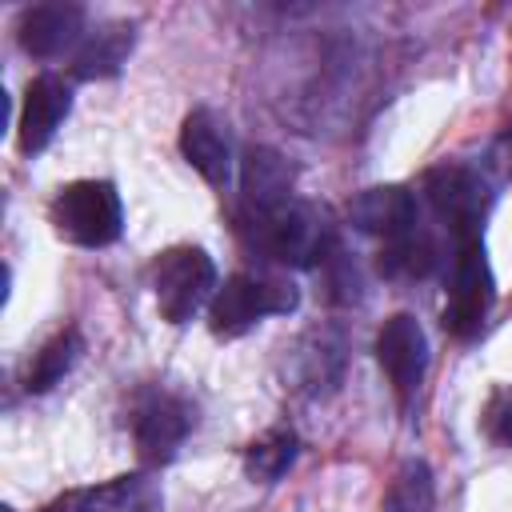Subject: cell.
Returning a JSON list of instances; mask_svg holds the SVG:
<instances>
[{
  "label": "cell",
  "instance_id": "obj_1",
  "mask_svg": "<svg viewBox=\"0 0 512 512\" xmlns=\"http://www.w3.org/2000/svg\"><path fill=\"white\" fill-rule=\"evenodd\" d=\"M240 224H244L248 240L268 260L288 264V268H312L328 252L324 220L308 204H300L296 196L276 204V208H264V212H240Z\"/></svg>",
  "mask_w": 512,
  "mask_h": 512
},
{
  "label": "cell",
  "instance_id": "obj_2",
  "mask_svg": "<svg viewBox=\"0 0 512 512\" xmlns=\"http://www.w3.org/2000/svg\"><path fill=\"white\" fill-rule=\"evenodd\" d=\"M52 228L76 248H108L124 232V204L112 180H72L52 200Z\"/></svg>",
  "mask_w": 512,
  "mask_h": 512
},
{
  "label": "cell",
  "instance_id": "obj_3",
  "mask_svg": "<svg viewBox=\"0 0 512 512\" xmlns=\"http://www.w3.org/2000/svg\"><path fill=\"white\" fill-rule=\"evenodd\" d=\"M296 288L284 276H264V272H236L228 276L212 304H208V328L220 340H236L248 328H256L264 316H284L296 308Z\"/></svg>",
  "mask_w": 512,
  "mask_h": 512
},
{
  "label": "cell",
  "instance_id": "obj_4",
  "mask_svg": "<svg viewBox=\"0 0 512 512\" xmlns=\"http://www.w3.org/2000/svg\"><path fill=\"white\" fill-rule=\"evenodd\" d=\"M152 288H156V308L168 324H188L204 304L216 296V264L204 248L180 244L156 256L152 264Z\"/></svg>",
  "mask_w": 512,
  "mask_h": 512
},
{
  "label": "cell",
  "instance_id": "obj_5",
  "mask_svg": "<svg viewBox=\"0 0 512 512\" xmlns=\"http://www.w3.org/2000/svg\"><path fill=\"white\" fill-rule=\"evenodd\" d=\"M424 196H428L432 212L440 216V224L452 232L456 244L480 240L492 192H488V180L476 168H468V164H440V168H432L424 176Z\"/></svg>",
  "mask_w": 512,
  "mask_h": 512
},
{
  "label": "cell",
  "instance_id": "obj_6",
  "mask_svg": "<svg viewBox=\"0 0 512 512\" xmlns=\"http://www.w3.org/2000/svg\"><path fill=\"white\" fill-rule=\"evenodd\" d=\"M492 300H496V280H492L484 244H480V240L456 244L452 280H448V300H444V328H448L456 340H472V336L484 328V320H488V312H492Z\"/></svg>",
  "mask_w": 512,
  "mask_h": 512
},
{
  "label": "cell",
  "instance_id": "obj_7",
  "mask_svg": "<svg viewBox=\"0 0 512 512\" xmlns=\"http://www.w3.org/2000/svg\"><path fill=\"white\" fill-rule=\"evenodd\" d=\"M196 424V408L168 388H148L132 408V436L144 464H164L176 456L184 436Z\"/></svg>",
  "mask_w": 512,
  "mask_h": 512
},
{
  "label": "cell",
  "instance_id": "obj_8",
  "mask_svg": "<svg viewBox=\"0 0 512 512\" xmlns=\"http://www.w3.org/2000/svg\"><path fill=\"white\" fill-rule=\"evenodd\" d=\"M376 360L400 400L416 396V388L424 384V372H428V336H424L420 320L408 312L388 316L376 332Z\"/></svg>",
  "mask_w": 512,
  "mask_h": 512
},
{
  "label": "cell",
  "instance_id": "obj_9",
  "mask_svg": "<svg viewBox=\"0 0 512 512\" xmlns=\"http://www.w3.org/2000/svg\"><path fill=\"white\" fill-rule=\"evenodd\" d=\"M72 108V88L64 76L56 72H40L28 80L24 88V104H20V120H16V140H20V152L36 156L52 144V136L60 132L64 116Z\"/></svg>",
  "mask_w": 512,
  "mask_h": 512
},
{
  "label": "cell",
  "instance_id": "obj_10",
  "mask_svg": "<svg viewBox=\"0 0 512 512\" xmlns=\"http://www.w3.org/2000/svg\"><path fill=\"white\" fill-rule=\"evenodd\" d=\"M160 504H164V496H160L156 480H148L144 472H132V476L104 480L96 488L64 492L52 504H44L40 512H160Z\"/></svg>",
  "mask_w": 512,
  "mask_h": 512
},
{
  "label": "cell",
  "instance_id": "obj_11",
  "mask_svg": "<svg viewBox=\"0 0 512 512\" xmlns=\"http://www.w3.org/2000/svg\"><path fill=\"white\" fill-rule=\"evenodd\" d=\"M348 216L360 232H372L380 236L384 244L408 236L420 228V212H416V196L400 184H380V188H364L352 204H348Z\"/></svg>",
  "mask_w": 512,
  "mask_h": 512
},
{
  "label": "cell",
  "instance_id": "obj_12",
  "mask_svg": "<svg viewBox=\"0 0 512 512\" xmlns=\"http://www.w3.org/2000/svg\"><path fill=\"white\" fill-rule=\"evenodd\" d=\"M180 152L208 184H228V176H232V140H228L224 120L212 108H192L184 116Z\"/></svg>",
  "mask_w": 512,
  "mask_h": 512
},
{
  "label": "cell",
  "instance_id": "obj_13",
  "mask_svg": "<svg viewBox=\"0 0 512 512\" xmlns=\"http://www.w3.org/2000/svg\"><path fill=\"white\" fill-rule=\"evenodd\" d=\"M20 48L52 60L84 36V8L80 4H36L20 16Z\"/></svg>",
  "mask_w": 512,
  "mask_h": 512
},
{
  "label": "cell",
  "instance_id": "obj_14",
  "mask_svg": "<svg viewBox=\"0 0 512 512\" xmlns=\"http://www.w3.org/2000/svg\"><path fill=\"white\" fill-rule=\"evenodd\" d=\"M292 200V168L272 148H248L240 172V212H264Z\"/></svg>",
  "mask_w": 512,
  "mask_h": 512
},
{
  "label": "cell",
  "instance_id": "obj_15",
  "mask_svg": "<svg viewBox=\"0 0 512 512\" xmlns=\"http://www.w3.org/2000/svg\"><path fill=\"white\" fill-rule=\"evenodd\" d=\"M128 52H132V28H128V24H104V28L92 32V36L84 40V48L76 52L72 76H80V80L116 76L120 64L128 60Z\"/></svg>",
  "mask_w": 512,
  "mask_h": 512
},
{
  "label": "cell",
  "instance_id": "obj_16",
  "mask_svg": "<svg viewBox=\"0 0 512 512\" xmlns=\"http://www.w3.org/2000/svg\"><path fill=\"white\" fill-rule=\"evenodd\" d=\"M80 352H84V340H80L76 328L56 332V336L28 360V368H24V388H28V392H48V388H56V384L72 372V364L80 360Z\"/></svg>",
  "mask_w": 512,
  "mask_h": 512
},
{
  "label": "cell",
  "instance_id": "obj_17",
  "mask_svg": "<svg viewBox=\"0 0 512 512\" xmlns=\"http://www.w3.org/2000/svg\"><path fill=\"white\" fill-rule=\"evenodd\" d=\"M296 452H300V440H296L292 428H268L264 436H256L244 448V472L256 484H272L292 468Z\"/></svg>",
  "mask_w": 512,
  "mask_h": 512
},
{
  "label": "cell",
  "instance_id": "obj_18",
  "mask_svg": "<svg viewBox=\"0 0 512 512\" xmlns=\"http://www.w3.org/2000/svg\"><path fill=\"white\" fill-rule=\"evenodd\" d=\"M436 260H440V256H436L432 236H428L424 228H416V232H408V236L384 244L380 268H384L388 276H428V272L436 268Z\"/></svg>",
  "mask_w": 512,
  "mask_h": 512
},
{
  "label": "cell",
  "instance_id": "obj_19",
  "mask_svg": "<svg viewBox=\"0 0 512 512\" xmlns=\"http://www.w3.org/2000/svg\"><path fill=\"white\" fill-rule=\"evenodd\" d=\"M428 508H432V476L420 460H412V464L400 468L384 512H428Z\"/></svg>",
  "mask_w": 512,
  "mask_h": 512
},
{
  "label": "cell",
  "instance_id": "obj_20",
  "mask_svg": "<svg viewBox=\"0 0 512 512\" xmlns=\"http://www.w3.org/2000/svg\"><path fill=\"white\" fill-rule=\"evenodd\" d=\"M484 432H488L496 444H512V388L496 392L492 404L484 408Z\"/></svg>",
  "mask_w": 512,
  "mask_h": 512
}]
</instances>
